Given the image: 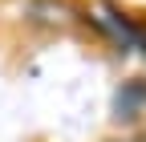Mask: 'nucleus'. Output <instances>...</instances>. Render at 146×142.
I'll return each instance as SVG.
<instances>
[{
    "label": "nucleus",
    "instance_id": "nucleus-1",
    "mask_svg": "<svg viewBox=\"0 0 146 142\" xmlns=\"http://www.w3.org/2000/svg\"><path fill=\"white\" fill-rule=\"evenodd\" d=\"M85 16L94 21V29H98L118 53H134V33H138V21H134V16H126L118 4H110V0H98Z\"/></svg>",
    "mask_w": 146,
    "mask_h": 142
},
{
    "label": "nucleus",
    "instance_id": "nucleus-2",
    "mask_svg": "<svg viewBox=\"0 0 146 142\" xmlns=\"http://www.w3.org/2000/svg\"><path fill=\"white\" fill-rule=\"evenodd\" d=\"M25 21L41 25V29H69L73 25V8L65 0H29L25 4Z\"/></svg>",
    "mask_w": 146,
    "mask_h": 142
},
{
    "label": "nucleus",
    "instance_id": "nucleus-3",
    "mask_svg": "<svg viewBox=\"0 0 146 142\" xmlns=\"http://www.w3.org/2000/svg\"><path fill=\"white\" fill-rule=\"evenodd\" d=\"M114 110H118V118H126V122H134V118L146 114V77H134V81L122 85L118 98H114Z\"/></svg>",
    "mask_w": 146,
    "mask_h": 142
},
{
    "label": "nucleus",
    "instance_id": "nucleus-4",
    "mask_svg": "<svg viewBox=\"0 0 146 142\" xmlns=\"http://www.w3.org/2000/svg\"><path fill=\"white\" fill-rule=\"evenodd\" d=\"M134 49L146 57V21H138V33H134Z\"/></svg>",
    "mask_w": 146,
    "mask_h": 142
},
{
    "label": "nucleus",
    "instance_id": "nucleus-5",
    "mask_svg": "<svg viewBox=\"0 0 146 142\" xmlns=\"http://www.w3.org/2000/svg\"><path fill=\"white\" fill-rule=\"evenodd\" d=\"M138 142H146V138H138Z\"/></svg>",
    "mask_w": 146,
    "mask_h": 142
}]
</instances>
